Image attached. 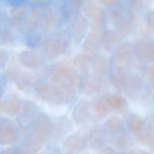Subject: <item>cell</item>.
<instances>
[{"label":"cell","mask_w":154,"mask_h":154,"mask_svg":"<svg viewBox=\"0 0 154 154\" xmlns=\"http://www.w3.org/2000/svg\"><path fill=\"white\" fill-rule=\"evenodd\" d=\"M104 85V79L97 78L96 76L86 79L82 82V91L87 95H95L102 90Z\"/></svg>","instance_id":"cell-14"},{"label":"cell","mask_w":154,"mask_h":154,"mask_svg":"<svg viewBox=\"0 0 154 154\" xmlns=\"http://www.w3.org/2000/svg\"><path fill=\"white\" fill-rule=\"evenodd\" d=\"M120 40V34L114 31H105L101 35V44L107 51L114 49L118 44Z\"/></svg>","instance_id":"cell-20"},{"label":"cell","mask_w":154,"mask_h":154,"mask_svg":"<svg viewBox=\"0 0 154 154\" xmlns=\"http://www.w3.org/2000/svg\"><path fill=\"white\" fill-rule=\"evenodd\" d=\"M44 140L45 139L42 138L41 136L37 135L36 134H33L25 142V145H24L25 152L27 154L37 153L41 150V148L44 143Z\"/></svg>","instance_id":"cell-22"},{"label":"cell","mask_w":154,"mask_h":154,"mask_svg":"<svg viewBox=\"0 0 154 154\" xmlns=\"http://www.w3.org/2000/svg\"><path fill=\"white\" fill-rule=\"evenodd\" d=\"M145 75L149 79L152 87L154 88V66H149L145 69Z\"/></svg>","instance_id":"cell-33"},{"label":"cell","mask_w":154,"mask_h":154,"mask_svg":"<svg viewBox=\"0 0 154 154\" xmlns=\"http://www.w3.org/2000/svg\"><path fill=\"white\" fill-rule=\"evenodd\" d=\"M134 58L133 48L129 44H123L117 48L116 51V60L120 64V66L129 65Z\"/></svg>","instance_id":"cell-13"},{"label":"cell","mask_w":154,"mask_h":154,"mask_svg":"<svg viewBox=\"0 0 154 154\" xmlns=\"http://www.w3.org/2000/svg\"><path fill=\"white\" fill-rule=\"evenodd\" d=\"M127 126H128L129 131L133 134L139 135L143 130L144 121L143 120V118L140 116L132 114L127 118Z\"/></svg>","instance_id":"cell-24"},{"label":"cell","mask_w":154,"mask_h":154,"mask_svg":"<svg viewBox=\"0 0 154 154\" xmlns=\"http://www.w3.org/2000/svg\"><path fill=\"white\" fill-rule=\"evenodd\" d=\"M104 132L108 135H116V137L123 134L124 132V125L120 118L118 117H111L109 118L104 125Z\"/></svg>","instance_id":"cell-15"},{"label":"cell","mask_w":154,"mask_h":154,"mask_svg":"<svg viewBox=\"0 0 154 154\" xmlns=\"http://www.w3.org/2000/svg\"><path fill=\"white\" fill-rule=\"evenodd\" d=\"M49 79L56 84H72L79 80L78 73L68 65H55L48 71Z\"/></svg>","instance_id":"cell-2"},{"label":"cell","mask_w":154,"mask_h":154,"mask_svg":"<svg viewBox=\"0 0 154 154\" xmlns=\"http://www.w3.org/2000/svg\"><path fill=\"white\" fill-rule=\"evenodd\" d=\"M146 20H147V23H149L150 26L154 27V10L153 11H151V12L148 14Z\"/></svg>","instance_id":"cell-35"},{"label":"cell","mask_w":154,"mask_h":154,"mask_svg":"<svg viewBox=\"0 0 154 154\" xmlns=\"http://www.w3.org/2000/svg\"><path fill=\"white\" fill-rule=\"evenodd\" d=\"M32 17H33L34 19H40V18H42V17L44 16L45 12H44V10H43L42 7H40V6H35V7L32 9Z\"/></svg>","instance_id":"cell-34"},{"label":"cell","mask_w":154,"mask_h":154,"mask_svg":"<svg viewBox=\"0 0 154 154\" xmlns=\"http://www.w3.org/2000/svg\"><path fill=\"white\" fill-rule=\"evenodd\" d=\"M20 62L28 69H38L42 65V59L41 55L31 50H25L19 53Z\"/></svg>","instance_id":"cell-8"},{"label":"cell","mask_w":154,"mask_h":154,"mask_svg":"<svg viewBox=\"0 0 154 154\" xmlns=\"http://www.w3.org/2000/svg\"><path fill=\"white\" fill-rule=\"evenodd\" d=\"M2 154H20L16 150L14 149H6L5 151H3Z\"/></svg>","instance_id":"cell-37"},{"label":"cell","mask_w":154,"mask_h":154,"mask_svg":"<svg viewBox=\"0 0 154 154\" xmlns=\"http://www.w3.org/2000/svg\"><path fill=\"white\" fill-rule=\"evenodd\" d=\"M106 101L110 108L113 109H122L126 106L125 99L118 95H109L106 96Z\"/></svg>","instance_id":"cell-27"},{"label":"cell","mask_w":154,"mask_h":154,"mask_svg":"<svg viewBox=\"0 0 154 154\" xmlns=\"http://www.w3.org/2000/svg\"><path fill=\"white\" fill-rule=\"evenodd\" d=\"M19 132L16 127L9 122L2 123L0 125V143L2 145L13 144L19 139Z\"/></svg>","instance_id":"cell-5"},{"label":"cell","mask_w":154,"mask_h":154,"mask_svg":"<svg viewBox=\"0 0 154 154\" xmlns=\"http://www.w3.org/2000/svg\"><path fill=\"white\" fill-rule=\"evenodd\" d=\"M88 143L87 136L81 134H75L69 136L63 143V148L69 151H81Z\"/></svg>","instance_id":"cell-10"},{"label":"cell","mask_w":154,"mask_h":154,"mask_svg":"<svg viewBox=\"0 0 154 154\" xmlns=\"http://www.w3.org/2000/svg\"><path fill=\"white\" fill-rule=\"evenodd\" d=\"M44 52L51 58L54 59L62 55L68 49V42L63 37H52L44 42Z\"/></svg>","instance_id":"cell-4"},{"label":"cell","mask_w":154,"mask_h":154,"mask_svg":"<svg viewBox=\"0 0 154 154\" xmlns=\"http://www.w3.org/2000/svg\"><path fill=\"white\" fill-rule=\"evenodd\" d=\"M32 83V76L29 73H23L17 77L16 84L21 89H25Z\"/></svg>","instance_id":"cell-29"},{"label":"cell","mask_w":154,"mask_h":154,"mask_svg":"<svg viewBox=\"0 0 154 154\" xmlns=\"http://www.w3.org/2000/svg\"><path fill=\"white\" fill-rule=\"evenodd\" d=\"M74 32L76 33L77 36L81 37L83 36L86 32H87V28H88V21L84 16H78L75 19L74 22Z\"/></svg>","instance_id":"cell-28"},{"label":"cell","mask_w":154,"mask_h":154,"mask_svg":"<svg viewBox=\"0 0 154 154\" xmlns=\"http://www.w3.org/2000/svg\"><path fill=\"white\" fill-rule=\"evenodd\" d=\"M10 16L16 21H21L24 19L27 15V9L24 6H14L13 7L10 12Z\"/></svg>","instance_id":"cell-30"},{"label":"cell","mask_w":154,"mask_h":154,"mask_svg":"<svg viewBox=\"0 0 154 154\" xmlns=\"http://www.w3.org/2000/svg\"><path fill=\"white\" fill-rule=\"evenodd\" d=\"M84 2H85V0H72V5H73L74 8L79 9L83 5Z\"/></svg>","instance_id":"cell-36"},{"label":"cell","mask_w":154,"mask_h":154,"mask_svg":"<svg viewBox=\"0 0 154 154\" xmlns=\"http://www.w3.org/2000/svg\"><path fill=\"white\" fill-rule=\"evenodd\" d=\"M129 144H130L129 139L127 138V136L125 134L116 137L114 142V145L118 149H125L129 146Z\"/></svg>","instance_id":"cell-32"},{"label":"cell","mask_w":154,"mask_h":154,"mask_svg":"<svg viewBox=\"0 0 154 154\" xmlns=\"http://www.w3.org/2000/svg\"><path fill=\"white\" fill-rule=\"evenodd\" d=\"M92 64V58L91 55L87 53H80L76 55L73 60V65L78 71L86 72L88 71Z\"/></svg>","instance_id":"cell-23"},{"label":"cell","mask_w":154,"mask_h":154,"mask_svg":"<svg viewBox=\"0 0 154 154\" xmlns=\"http://www.w3.org/2000/svg\"><path fill=\"white\" fill-rule=\"evenodd\" d=\"M129 154H149L148 152H144V151H142V150H133L131 151Z\"/></svg>","instance_id":"cell-39"},{"label":"cell","mask_w":154,"mask_h":154,"mask_svg":"<svg viewBox=\"0 0 154 154\" xmlns=\"http://www.w3.org/2000/svg\"><path fill=\"white\" fill-rule=\"evenodd\" d=\"M44 23L48 29H52L54 26H56L58 23V17L54 11L52 10H47L44 14Z\"/></svg>","instance_id":"cell-31"},{"label":"cell","mask_w":154,"mask_h":154,"mask_svg":"<svg viewBox=\"0 0 154 154\" xmlns=\"http://www.w3.org/2000/svg\"><path fill=\"white\" fill-rule=\"evenodd\" d=\"M92 116L91 105L88 104L87 101L79 102L76 106L72 115L75 123L78 125H84L88 123L89 120H91Z\"/></svg>","instance_id":"cell-6"},{"label":"cell","mask_w":154,"mask_h":154,"mask_svg":"<svg viewBox=\"0 0 154 154\" xmlns=\"http://www.w3.org/2000/svg\"><path fill=\"white\" fill-rule=\"evenodd\" d=\"M136 1H137L140 5H143V4H145L148 0H136Z\"/></svg>","instance_id":"cell-40"},{"label":"cell","mask_w":154,"mask_h":154,"mask_svg":"<svg viewBox=\"0 0 154 154\" xmlns=\"http://www.w3.org/2000/svg\"><path fill=\"white\" fill-rule=\"evenodd\" d=\"M0 109L2 112L14 115L21 110V104L16 96H9L5 99H2L0 104Z\"/></svg>","instance_id":"cell-17"},{"label":"cell","mask_w":154,"mask_h":154,"mask_svg":"<svg viewBox=\"0 0 154 154\" xmlns=\"http://www.w3.org/2000/svg\"><path fill=\"white\" fill-rule=\"evenodd\" d=\"M105 154H113V153H110L109 152H106V153H105Z\"/></svg>","instance_id":"cell-41"},{"label":"cell","mask_w":154,"mask_h":154,"mask_svg":"<svg viewBox=\"0 0 154 154\" xmlns=\"http://www.w3.org/2000/svg\"><path fill=\"white\" fill-rule=\"evenodd\" d=\"M130 77L131 76L129 75L128 69L125 66H118L111 75V82L117 88L123 89Z\"/></svg>","instance_id":"cell-11"},{"label":"cell","mask_w":154,"mask_h":154,"mask_svg":"<svg viewBox=\"0 0 154 154\" xmlns=\"http://www.w3.org/2000/svg\"><path fill=\"white\" fill-rule=\"evenodd\" d=\"M103 4L106 6H112L115 5L116 3V0H102Z\"/></svg>","instance_id":"cell-38"},{"label":"cell","mask_w":154,"mask_h":154,"mask_svg":"<svg viewBox=\"0 0 154 154\" xmlns=\"http://www.w3.org/2000/svg\"><path fill=\"white\" fill-rule=\"evenodd\" d=\"M104 129L97 126L90 131V134L88 137V142H89L92 148L98 149L104 145Z\"/></svg>","instance_id":"cell-25"},{"label":"cell","mask_w":154,"mask_h":154,"mask_svg":"<svg viewBox=\"0 0 154 154\" xmlns=\"http://www.w3.org/2000/svg\"><path fill=\"white\" fill-rule=\"evenodd\" d=\"M101 45V35L98 30L93 29L86 37L83 43V50L85 53L92 55L98 51Z\"/></svg>","instance_id":"cell-9"},{"label":"cell","mask_w":154,"mask_h":154,"mask_svg":"<svg viewBox=\"0 0 154 154\" xmlns=\"http://www.w3.org/2000/svg\"><path fill=\"white\" fill-rule=\"evenodd\" d=\"M111 67V61L106 56H100L97 59L94 65V76L104 79L109 72Z\"/></svg>","instance_id":"cell-19"},{"label":"cell","mask_w":154,"mask_h":154,"mask_svg":"<svg viewBox=\"0 0 154 154\" xmlns=\"http://www.w3.org/2000/svg\"><path fill=\"white\" fill-rule=\"evenodd\" d=\"M53 125L51 119L46 115H40L34 120L33 125V132L37 135L45 139L48 137L52 132Z\"/></svg>","instance_id":"cell-7"},{"label":"cell","mask_w":154,"mask_h":154,"mask_svg":"<svg viewBox=\"0 0 154 154\" xmlns=\"http://www.w3.org/2000/svg\"><path fill=\"white\" fill-rule=\"evenodd\" d=\"M91 110L92 115H94V116L96 117L101 118L106 116L110 110V107L106 101V96L97 97L91 105Z\"/></svg>","instance_id":"cell-18"},{"label":"cell","mask_w":154,"mask_h":154,"mask_svg":"<svg viewBox=\"0 0 154 154\" xmlns=\"http://www.w3.org/2000/svg\"><path fill=\"white\" fill-rule=\"evenodd\" d=\"M135 51L139 58L143 61L154 60V44L145 42H139L135 45Z\"/></svg>","instance_id":"cell-16"},{"label":"cell","mask_w":154,"mask_h":154,"mask_svg":"<svg viewBox=\"0 0 154 154\" xmlns=\"http://www.w3.org/2000/svg\"><path fill=\"white\" fill-rule=\"evenodd\" d=\"M35 93L39 98L51 104L61 105L72 101L75 92L69 83L51 86L45 83H38L35 87Z\"/></svg>","instance_id":"cell-1"},{"label":"cell","mask_w":154,"mask_h":154,"mask_svg":"<svg viewBox=\"0 0 154 154\" xmlns=\"http://www.w3.org/2000/svg\"><path fill=\"white\" fill-rule=\"evenodd\" d=\"M111 18H112L114 24L117 26L118 33L120 35H127L132 32L133 26L131 23L124 15H122L121 13H119L118 11H114L112 13Z\"/></svg>","instance_id":"cell-12"},{"label":"cell","mask_w":154,"mask_h":154,"mask_svg":"<svg viewBox=\"0 0 154 154\" xmlns=\"http://www.w3.org/2000/svg\"><path fill=\"white\" fill-rule=\"evenodd\" d=\"M143 88V81L139 77L131 76L126 85L123 88L125 92L131 97H137L141 93Z\"/></svg>","instance_id":"cell-21"},{"label":"cell","mask_w":154,"mask_h":154,"mask_svg":"<svg viewBox=\"0 0 154 154\" xmlns=\"http://www.w3.org/2000/svg\"><path fill=\"white\" fill-rule=\"evenodd\" d=\"M36 111H37V106H35L33 105V103H32V102L25 103V105H23V108L20 110L21 117L25 121L31 120V119L35 120L36 118H34V117L36 115Z\"/></svg>","instance_id":"cell-26"},{"label":"cell","mask_w":154,"mask_h":154,"mask_svg":"<svg viewBox=\"0 0 154 154\" xmlns=\"http://www.w3.org/2000/svg\"><path fill=\"white\" fill-rule=\"evenodd\" d=\"M85 14L92 21L93 29L100 31L106 21V14L103 8L96 0H89L85 5Z\"/></svg>","instance_id":"cell-3"}]
</instances>
